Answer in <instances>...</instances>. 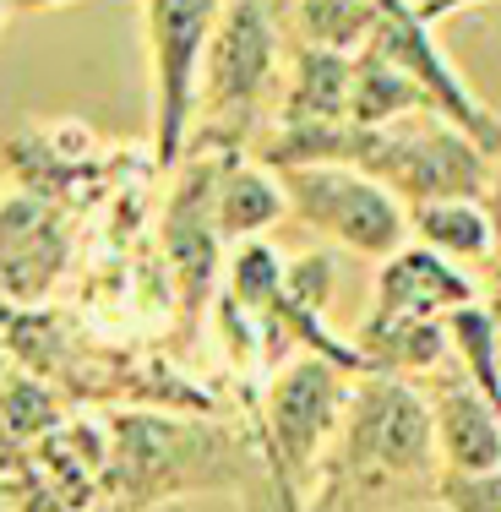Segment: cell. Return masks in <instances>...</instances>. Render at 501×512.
Returning <instances> with one entry per match:
<instances>
[{
  "mask_svg": "<svg viewBox=\"0 0 501 512\" xmlns=\"http://www.w3.org/2000/svg\"><path fill=\"white\" fill-rule=\"evenodd\" d=\"M442 453L420 387L398 376H354L333 447L316 469L305 512H403L436 507Z\"/></svg>",
  "mask_w": 501,
  "mask_h": 512,
  "instance_id": "1",
  "label": "cell"
},
{
  "mask_svg": "<svg viewBox=\"0 0 501 512\" xmlns=\"http://www.w3.org/2000/svg\"><path fill=\"white\" fill-rule=\"evenodd\" d=\"M267 169L338 164L376 180L403 207L425 202H485L491 158L442 115H403L393 126H278L273 142L256 148Z\"/></svg>",
  "mask_w": 501,
  "mask_h": 512,
  "instance_id": "2",
  "label": "cell"
},
{
  "mask_svg": "<svg viewBox=\"0 0 501 512\" xmlns=\"http://www.w3.org/2000/svg\"><path fill=\"white\" fill-rule=\"evenodd\" d=\"M267 491V469H251V453H240L229 436L202 431L191 420H158V414H115L109 420V474L104 496L120 512H148L186 491Z\"/></svg>",
  "mask_w": 501,
  "mask_h": 512,
  "instance_id": "3",
  "label": "cell"
},
{
  "mask_svg": "<svg viewBox=\"0 0 501 512\" xmlns=\"http://www.w3.org/2000/svg\"><path fill=\"white\" fill-rule=\"evenodd\" d=\"M354 376L322 355H295L267 382L262 398V463L273 485V512H305L327 447L344 425Z\"/></svg>",
  "mask_w": 501,
  "mask_h": 512,
  "instance_id": "4",
  "label": "cell"
},
{
  "mask_svg": "<svg viewBox=\"0 0 501 512\" xmlns=\"http://www.w3.org/2000/svg\"><path fill=\"white\" fill-rule=\"evenodd\" d=\"M224 6L213 0H148L142 39L153 55V158L158 169H180L191 153V120L202 104V60Z\"/></svg>",
  "mask_w": 501,
  "mask_h": 512,
  "instance_id": "5",
  "label": "cell"
},
{
  "mask_svg": "<svg viewBox=\"0 0 501 512\" xmlns=\"http://www.w3.org/2000/svg\"><path fill=\"white\" fill-rule=\"evenodd\" d=\"M289 197V218L305 224L311 235L333 240L354 256H371L376 267L393 262L409 246V207L387 197L376 180L354 175L338 164H305V169H278Z\"/></svg>",
  "mask_w": 501,
  "mask_h": 512,
  "instance_id": "6",
  "label": "cell"
},
{
  "mask_svg": "<svg viewBox=\"0 0 501 512\" xmlns=\"http://www.w3.org/2000/svg\"><path fill=\"white\" fill-rule=\"evenodd\" d=\"M284 6H256V0H229L213 28L202 60V104L224 126H251L267 88L278 77L284 55Z\"/></svg>",
  "mask_w": 501,
  "mask_h": 512,
  "instance_id": "7",
  "label": "cell"
},
{
  "mask_svg": "<svg viewBox=\"0 0 501 512\" xmlns=\"http://www.w3.org/2000/svg\"><path fill=\"white\" fill-rule=\"evenodd\" d=\"M371 44L425 93L431 115H442L447 126H458L469 142H480L485 158L496 164L501 158V115L469 88V82H463V71L452 66V55L442 50L436 28L420 17L414 0H382V28H376Z\"/></svg>",
  "mask_w": 501,
  "mask_h": 512,
  "instance_id": "8",
  "label": "cell"
},
{
  "mask_svg": "<svg viewBox=\"0 0 501 512\" xmlns=\"http://www.w3.org/2000/svg\"><path fill=\"white\" fill-rule=\"evenodd\" d=\"M436 425L442 474H501V409L458 365H442L436 376L414 382Z\"/></svg>",
  "mask_w": 501,
  "mask_h": 512,
  "instance_id": "9",
  "label": "cell"
},
{
  "mask_svg": "<svg viewBox=\"0 0 501 512\" xmlns=\"http://www.w3.org/2000/svg\"><path fill=\"white\" fill-rule=\"evenodd\" d=\"M480 289L463 267L431 256L425 246H403L393 262L376 267L371 311L360 327H393V322H447L452 311L474 306Z\"/></svg>",
  "mask_w": 501,
  "mask_h": 512,
  "instance_id": "10",
  "label": "cell"
},
{
  "mask_svg": "<svg viewBox=\"0 0 501 512\" xmlns=\"http://www.w3.org/2000/svg\"><path fill=\"white\" fill-rule=\"evenodd\" d=\"M60 256H66V235L55 229L50 207L33 197H11L0 207V295H44V284L60 273Z\"/></svg>",
  "mask_w": 501,
  "mask_h": 512,
  "instance_id": "11",
  "label": "cell"
},
{
  "mask_svg": "<svg viewBox=\"0 0 501 512\" xmlns=\"http://www.w3.org/2000/svg\"><path fill=\"white\" fill-rule=\"evenodd\" d=\"M289 213V197H284V180L278 169H267L262 158H240L229 153L224 169H218V186H213V224H218V240H235L246 246L256 240L267 224Z\"/></svg>",
  "mask_w": 501,
  "mask_h": 512,
  "instance_id": "12",
  "label": "cell"
},
{
  "mask_svg": "<svg viewBox=\"0 0 501 512\" xmlns=\"http://www.w3.org/2000/svg\"><path fill=\"white\" fill-rule=\"evenodd\" d=\"M349 93H354V60L349 55L305 50V44L289 39V82H284L278 126H344Z\"/></svg>",
  "mask_w": 501,
  "mask_h": 512,
  "instance_id": "13",
  "label": "cell"
},
{
  "mask_svg": "<svg viewBox=\"0 0 501 512\" xmlns=\"http://www.w3.org/2000/svg\"><path fill=\"white\" fill-rule=\"evenodd\" d=\"M409 240L452 267H496V229L485 202H425L409 213Z\"/></svg>",
  "mask_w": 501,
  "mask_h": 512,
  "instance_id": "14",
  "label": "cell"
},
{
  "mask_svg": "<svg viewBox=\"0 0 501 512\" xmlns=\"http://www.w3.org/2000/svg\"><path fill=\"white\" fill-rule=\"evenodd\" d=\"M284 28L305 50L354 60L371 50L376 28H382V0H300V6H284Z\"/></svg>",
  "mask_w": 501,
  "mask_h": 512,
  "instance_id": "15",
  "label": "cell"
},
{
  "mask_svg": "<svg viewBox=\"0 0 501 512\" xmlns=\"http://www.w3.org/2000/svg\"><path fill=\"white\" fill-rule=\"evenodd\" d=\"M403 115H431L425 93L387 60L382 50L354 55V93H349V126H393Z\"/></svg>",
  "mask_w": 501,
  "mask_h": 512,
  "instance_id": "16",
  "label": "cell"
},
{
  "mask_svg": "<svg viewBox=\"0 0 501 512\" xmlns=\"http://www.w3.org/2000/svg\"><path fill=\"white\" fill-rule=\"evenodd\" d=\"M284 278H289L284 256L267 246V240H246V246H235V256H229L224 300L246 316V322L267 327V322H273V311L284 306Z\"/></svg>",
  "mask_w": 501,
  "mask_h": 512,
  "instance_id": "17",
  "label": "cell"
},
{
  "mask_svg": "<svg viewBox=\"0 0 501 512\" xmlns=\"http://www.w3.org/2000/svg\"><path fill=\"white\" fill-rule=\"evenodd\" d=\"M447 344H452V365L501 409V327H496V311L485 306V300L452 311L447 316Z\"/></svg>",
  "mask_w": 501,
  "mask_h": 512,
  "instance_id": "18",
  "label": "cell"
},
{
  "mask_svg": "<svg viewBox=\"0 0 501 512\" xmlns=\"http://www.w3.org/2000/svg\"><path fill=\"white\" fill-rule=\"evenodd\" d=\"M60 431L55 398L39 382H6L0 387V442L22 436V442H50Z\"/></svg>",
  "mask_w": 501,
  "mask_h": 512,
  "instance_id": "19",
  "label": "cell"
},
{
  "mask_svg": "<svg viewBox=\"0 0 501 512\" xmlns=\"http://www.w3.org/2000/svg\"><path fill=\"white\" fill-rule=\"evenodd\" d=\"M327 295H333V256L327 251H311V256H295L289 262V278H284V300L300 311H327Z\"/></svg>",
  "mask_w": 501,
  "mask_h": 512,
  "instance_id": "20",
  "label": "cell"
},
{
  "mask_svg": "<svg viewBox=\"0 0 501 512\" xmlns=\"http://www.w3.org/2000/svg\"><path fill=\"white\" fill-rule=\"evenodd\" d=\"M436 507L442 512H501V474H442Z\"/></svg>",
  "mask_w": 501,
  "mask_h": 512,
  "instance_id": "21",
  "label": "cell"
},
{
  "mask_svg": "<svg viewBox=\"0 0 501 512\" xmlns=\"http://www.w3.org/2000/svg\"><path fill=\"white\" fill-rule=\"evenodd\" d=\"M485 213H491V229H496V273H501V158L491 164V186H485Z\"/></svg>",
  "mask_w": 501,
  "mask_h": 512,
  "instance_id": "22",
  "label": "cell"
},
{
  "mask_svg": "<svg viewBox=\"0 0 501 512\" xmlns=\"http://www.w3.org/2000/svg\"><path fill=\"white\" fill-rule=\"evenodd\" d=\"M0 512H11V485L0 480Z\"/></svg>",
  "mask_w": 501,
  "mask_h": 512,
  "instance_id": "23",
  "label": "cell"
},
{
  "mask_svg": "<svg viewBox=\"0 0 501 512\" xmlns=\"http://www.w3.org/2000/svg\"><path fill=\"white\" fill-rule=\"evenodd\" d=\"M88 512H120V507H115V502H93Z\"/></svg>",
  "mask_w": 501,
  "mask_h": 512,
  "instance_id": "24",
  "label": "cell"
},
{
  "mask_svg": "<svg viewBox=\"0 0 501 512\" xmlns=\"http://www.w3.org/2000/svg\"><path fill=\"white\" fill-rule=\"evenodd\" d=\"M11 17H17V11H11V6H0V28H6V22H11Z\"/></svg>",
  "mask_w": 501,
  "mask_h": 512,
  "instance_id": "25",
  "label": "cell"
}]
</instances>
